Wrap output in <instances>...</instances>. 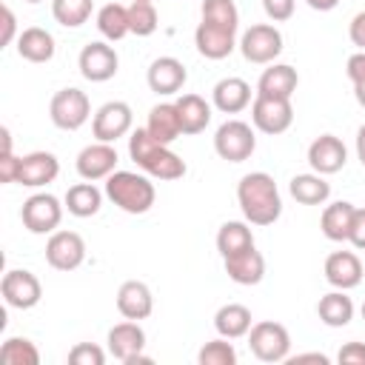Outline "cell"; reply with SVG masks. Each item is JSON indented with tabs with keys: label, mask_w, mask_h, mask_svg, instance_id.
Here are the masks:
<instances>
[{
	"label": "cell",
	"mask_w": 365,
	"mask_h": 365,
	"mask_svg": "<svg viewBox=\"0 0 365 365\" xmlns=\"http://www.w3.org/2000/svg\"><path fill=\"white\" fill-rule=\"evenodd\" d=\"M339 365H365V342H345L336 354Z\"/></svg>",
	"instance_id": "cell-42"
},
{
	"label": "cell",
	"mask_w": 365,
	"mask_h": 365,
	"mask_svg": "<svg viewBox=\"0 0 365 365\" xmlns=\"http://www.w3.org/2000/svg\"><path fill=\"white\" fill-rule=\"evenodd\" d=\"M131 125H134V114H131V106L123 100L103 103L91 120L94 140H100V143H117L120 137H125L131 131Z\"/></svg>",
	"instance_id": "cell-11"
},
{
	"label": "cell",
	"mask_w": 365,
	"mask_h": 365,
	"mask_svg": "<svg viewBox=\"0 0 365 365\" xmlns=\"http://www.w3.org/2000/svg\"><path fill=\"white\" fill-rule=\"evenodd\" d=\"M345 163H348V148H345V143H342L339 137H334V134H319V137L308 145V165H311L317 174H322V177L342 171Z\"/></svg>",
	"instance_id": "cell-16"
},
{
	"label": "cell",
	"mask_w": 365,
	"mask_h": 365,
	"mask_svg": "<svg viewBox=\"0 0 365 365\" xmlns=\"http://www.w3.org/2000/svg\"><path fill=\"white\" fill-rule=\"evenodd\" d=\"M97 31H100L106 40H111V43L123 40L125 34H131V29H128V6L106 3V6L97 11Z\"/></svg>",
	"instance_id": "cell-34"
},
{
	"label": "cell",
	"mask_w": 365,
	"mask_h": 365,
	"mask_svg": "<svg viewBox=\"0 0 365 365\" xmlns=\"http://www.w3.org/2000/svg\"><path fill=\"white\" fill-rule=\"evenodd\" d=\"M86 259V242L77 231H54L46 242V262L54 271H74Z\"/></svg>",
	"instance_id": "cell-14"
},
{
	"label": "cell",
	"mask_w": 365,
	"mask_h": 365,
	"mask_svg": "<svg viewBox=\"0 0 365 365\" xmlns=\"http://www.w3.org/2000/svg\"><path fill=\"white\" fill-rule=\"evenodd\" d=\"M0 362L3 365H40V351L26 336H9L0 345Z\"/></svg>",
	"instance_id": "cell-36"
},
{
	"label": "cell",
	"mask_w": 365,
	"mask_h": 365,
	"mask_svg": "<svg viewBox=\"0 0 365 365\" xmlns=\"http://www.w3.org/2000/svg\"><path fill=\"white\" fill-rule=\"evenodd\" d=\"M117 148L111 145V143H91V145H86L80 154H77V174L83 177V180H88V182H94V180H106L108 174H114L117 171Z\"/></svg>",
	"instance_id": "cell-17"
},
{
	"label": "cell",
	"mask_w": 365,
	"mask_h": 365,
	"mask_svg": "<svg viewBox=\"0 0 365 365\" xmlns=\"http://www.w3.org/2000/svg\"><path fill=\"white\" fill-rule=\"evenodd\" d=\"M0 17H3V34H0V46L6 48V46H11V40H17L20 34H17V17H14V11L3 3L0 6Z\"/></svg>",
	"instance_id": "cell-43"
},
{
	"label": "cell",
	"mask_w": 365,
	"mask_h": 365,
	"mask_svg": "<svg viewBox=\"0 0 365 365\" xmlns=\"http://www.w3.org/2000/svg\"><path fill=\"white\" fill-rule=\"evenodd\" d=\"M322 274H325L331 288L351 291V288H356L362 282L365 268H362V262H359V257L354 251H334V254H328Z\"/></svg>",
	"instance_id": "cell-19"
},
{
	"label": "cell",
	"mask_w": 365,
	"mask_h": 365,
	"mask_svg": "<svg viewBox=\"0 0 365 365\" xmlns=\"http://www.w3.org/2000/svg\"><path fill=\"white\" fill-rule=\"evenodd\" d=\"M26 3H40V0H26Z\"/></svg>",
	"instance_id": "cell-54"
},
{
	"label": "cell",
	"mask_w": 365,
	"mask_h": 365,
	"mask_svg": "<svg viewBox=\"0 0 365 365\" xmlns=\"http://www.w3.org/2000/svg\"><path fill=\"white\" fill-rule=\"evenodd\" d=\"M157 26H160V14H157L154 3H137V0H131V6H128V29H131V34L148 37V34L157 31Z\"/></svg>",
	"instance_id": "cell-37"
},
{
	"label": "cell",
	"mask_w": 365,
	"mask_h": 365,
	"mask_svg": "<svg viewBox=\"0 0 365 365\" xmlns=\"http://www.w3.org/2000/svg\"><path fill=\"white\" fill-rule=\"evenodd\" d=\"M57 174H60V160L51 151H31V154L20 157L17 182L26 188H43V185L54 182Z\"/></svg>",
	"instance_id": "cell-18"
},
{
	"label": "cell",
	"mask_w": 365,
	"mask_h": 365,
	"mask_svg": "<svg viewBox=\"0 0 365 365\" xmlns=\"http://www.w3.org/2000/svg\"><path fill=\"white\" fill-rule=\"evenodd\" d=\"M288 191H291V197H294L299 205H322V202H328V197H331V182H328L322 174L311 171V174H297V177H291Z\"/></svg>",
	"instance_id": "cell-30"
},
{
	"label": "cell",
	"mask_w": 365,
	"mask_h": 365,
	"mask_svg": "<svg viewBox=\"0 0 365 365\" xmlns=\"http://www.w3.org/2000/svg\"><path fill=\"white\" fill-rule=\"evenodd\" d=\"M240 51L254 66H271L282 54V31L271 23H254L240 37Z\"/></svg>",
	"instance_id": "cell-6"
},
{
	"label": "cell",
	"mask_w": 365,
	"mask_h": 365,
	"mask_svg": "<svg viewBox=\"0 0 365 365\" xmlns=\"http://www.w3.org/2000/svg\"><path fill=\"white\" fill-rule=\"evenodd\" d=\"M354 202L348 200H336L331 205H325L322 217H319V228L331 242H348L351 234V220H354Z\"/></svg>",
	"instance_id": "cell-27"
},
{
	"label": "cell",
	"mask_w": 365,
	"mask_h": 365,
	"mask_svg": "<svg viewBox=\"0 0 365 365\" xmlns=\"http://www.w3.org/2000/svg\"><path fill=\"white\" fill-rule=\"evenodd\" d=\"M174 106H177V114H180L182 134H200L211 123V106L200 94H182V97L174 100Z\"/></svg>",
	"instance_id": "cell-29"
},
{
	"label": "cell",
	"mask_w": 365,
	"mask_h": 365,
	"mask_svg": "<svg viewBox=\"0 0 365 365\" xmlns=\"http://www.w3.org/2000/svg\"><path fill=\"white\" fill-rule=\"evenodd\" d=\"M237 31L240 29L200 20V26L194 31V46L205 60H225L237 48Z\"/></svg>",
	"instance_id": "cell-15"
},
{
	"label": "cell",
	"mask_w": 365,
	"mask_h": 365,
	"mask_svg": "<svg viewBox=\"0 0 365 365\" xmlns=\"http://www.w3.org/2000/svg\"><path fill=\"white\" fill-rule=\"evenodd\" d=\"M251 325H254V322H251V311H248L245 305H240V302H228V305L217 308V314H214V328H217V334L225 336V339L248 336Z\"/></svg>",
	"instance_id": "cell-32"
},
{
	"label": "cell",
	"mask_w": 365,
	"mask_h": 365,
	"mask_svg": "<svg viewBox=\"0 0 365 365\" xmlns=\"http://www.w3.org/2000/svg\"><path fill=\"white\" fill-rule=\"evenodd\" d=\"M145 80H148V88L154 91V94H177L182 86H185V80H188V71H185V66L177 60V57H157L151 66H148V74H145Z\"/></svg>",
	"instance_id": "cell-20"
},
{
	"label": "cell",
	"mask_w": 365,
	"mask_h": 365,
	"mask_svg": "<svg viewBox=\"0 0 365 365\" xmlns=\"http://www.w3.org/2000/svg\"><path fill=\"white\" fill-rule=\"evenodd\" d=\"M63 205H66V211L71 214V217H80V220H86V217H94L100 208H103V191L94 185V182H77V185H71L68 191H66V200H63Z\"/></svg>",
	"instance_id": "cell-31"
},
{
	"label": "cell",
	"mask_w": 365,
	"mask_h": 365,
	"mask_svg": "<svg viewBox=\"0 0 365 365\" xmlns=\"http://www.w3.org/2000/svg\"><path fill=\"white\" fill-rule=\"evenodd\" d=\"M345 74H348V80H351L354 86H362V83H365V51H356V54L348 57Z\"/></svg>",
	"instance_id": "cell-45"
},
{
	"label": "cell",
	"mask_w": 365,
	"mask_h": 365,
	"mask_svg": "<svg viewBox=\"0 0 365 365\" xmlns=\"http://www.w3.org/2000/svg\"><path fill=\"white\" fill-rule=\"evenodd\" d=\"M254 148H257V134H254V128H251L248 123H242V120H225V123L217 128V134H214V151H217L222 160H228V163H242V160H248V157L254 154Z\"/></svg>",
	"instance_id": "cell-8"
},
{
	"label": "cell",
	"mask_w": 365,
	"mask_h": 365,
	"mask_svg": "<svg viewBox=\"0 0 365 365\" xmlns=\"http://www.w3.org/2000/svg\"><path fill=\"white\" fill-rule=\"evenodd\" d=\"M106 197L125 214H145V211H151L157 191L145 174L114 171L106 177Z\"/></svg>",
	"instance_id": "cell-3"
},
{
	"label": "cell",
	"mask_w": 365,
	"mask_h": 365,
	"mask_svg": "<svg viewBox=\"0 0 365 365\" xmlns=\"http://www.w3.org/2000/svg\"><path fill=\"white\" fill-rule=\"evenodd\" d=\"M254 245V234L248 228V222H240V220H228L220 225L217 231V251L220 257H231L237 251H245Z\"/></svg>",
	"instance_id": "cell-33"
},
{
	"label": "cell",
	"mask_w": 365,
	"mask_h": 365,
	"mask_svg": "<svg viewBox=\"0 0 365 365\" xmlns=\"http://www.w3.org/2000/svg\"><path fill=\"white\" fill-rule=\"evenodd\" d=\"M317 317H319V322L328 325V328H342V325H348V322L354 319V302H351V297H348L345 291L334 288V291H328L325 297H319V302H317Z\"/></svg>",
	"instance_id": "cell-28"
},
{
	"label": "cell",
	"mask_w": 365,
	"mask_h": 365,
	"mask_svg": "<svg viewBox=\"0 0 365 365\" xmlns=\"http://www.w3.org/2000/svg\"><path fill=\"white\" fill-rule=\"evenodd\" d=\"M143 348H145V331L140 328L137 319L117 322L108 331V354L123 365H151L154 359L145 356Z\"/></svg>",
	"instance_id": "cell-7"
},
{
	"label": "cell",
	"mask_w": 365,
	"mask_h": 365,
	"mask_svg": "<svg viewBox=\"0 0 365 365\" xmlns=\"http://www.w3.org/2000/svg\"><path fill=\"white\" fill-rule=\"evenodd\" d=\"M237 202L248 225H274L282 214V197L271 174L251 171L237 185Z\"/></svg>",
	"instance_id": "cell-1"
},
{
	"label": "cell",
	"mask_w": 365,
	"mask_h": 365,
	"mask_svg": "<svg viewBox=\"0 0 365 365\" xmlns=\"http://www.w3.org/2000/svg\"><path fill=\"white\" fill-rule=\"evenodd\" d=\"M94 11V0H51V17L63 29L83 26Z\"/></svg>",
	"instance_id": "cell-35"
},
{
	"label": "cell",
	"mask_w": 365,
	"mask_h": 365,
	"mask_svg": "<svg viewBox=\"0 0 365 365\" xmlns=\"http://www.w3.org/2000/svg\"><path fill=\"white\" fill-rule=\"evenodd\" d=\"M262 9L274 23H285L294 17V0H262Z\"/></svg>",
	"instance_id": "cell-41"
},
{
	"label": "cell",
	"mask_w": 365,
	"mask_h": 365,
	"mask_svg": "<svg viewBox=\"0 0 365 365\" xmlns=\"http://www.w3.org/2000/svg\"><path fill=\"white\" fill-rule=\"evenodd\" d=\"M248 348L259 362H285L291 356V334L285 325L262 319L248 331Z\"/></svg>",
	"instance_id": "cell-4"
},
{
	"label": "cell",
	"mask_w": 365,
	"mask_h": 365,
	"mask_svg": "<svg viewBox=\"0 0 365 365\" xmlns=\"http://www.w3.org/2000/svg\"><path fill=\"white\" fill-rule=\"evenodd\" d=\"M63 208L60 200L54 194H46V191H37L31 194L23 208H20V220L26 225V231L31 234H54L60 228V220H63Z\"/></svg>",
	"instance_id": "cell-9"
},
{
	"label": "cell",
	"mask_w": 365,
	"mask_h": 365,
	"mask_svg": "<svg viewBox=\"0 0 365 365\" xmlns=\"http://www.w3.org/2000/svg\"><path fill=\"white\" fill-rule=\"evenodd\" d=\"M128 157L154 180H180L185 174V160L174 154L165 143H157L145 128H134L128 137Z\"/></svg>",
	"instance_id": "cell-2"
},
{
	"label": "cell",
	"mask_w": 365,
	"mask_h": 365,
	"mask_svg": "<svg viewBox=\"0 0 365 365\" xmlns=\"http://www.w3.org/2000/svg\"><path fill=\"white\" fill-rule=\"evenodd\" d=\"M348 242L359 251H365V208H354V220H351V234Z\"/></svg>",
	"instance_id": "cell-44"
},
{
	"label": "cell",
	"mask_w": 365,
	"mask_h": 365,
	"mask_svg": "<svg viewBox=\"0 0 365 365\" xmlns=\"http://www.w3.org/2000/svg\"><path fill=\"white\" fill-rule=\"evenodd\" d=\"M356 157L365 165V125H359V131H356Z\"/></svg>",
	"instance_id": "cell-50"
},
{
	"label": "cell",
	"mask_w": 365,
	"mask_h": 365,
	"mask_svg": "<svg viewBox=\"0 0 365 365\" xmlns=\"http://www.w3.org/2000/svg\"><path fill=\"white\" fill-rule=\"evenodd\" d=\"M77 66H80V74L88 83H106V80H111L117 74L120 57H117V51L108 43L94 40V43L83 46V51L77 57Z\"/></svg>",
	"instance_id": "cell-13"
},
{
	"label": "cell",
	"mask_w": 365,
	"mask_h": 365,
	"mask_svg": "<svg viewBox=\"0 0 365 365\" xmlns=\"http://www.w3.org/2000/svg\"><path fill=\"white\" fill-rule=\"evenodd\" d=\"M0 294L6 299L9 308H17V311H29L40 302L43 297V285L40 279L26 271V268H9L3 274V282H0Z\"/></svg>",
	"instance_id": "cell-12"
},
{
	"label": "cell",
	"mask_w": 365,
	"mask_h": 365,
	"mask_svg": "<svg viewBox=\"0 0 365 365\" xmlns=\"http://www.w3.org/2000/svg\"><path fill=\"white\" fill-rule=\"evenodd\" d=\"M297 86H299V74H297L294 66H288V63H271L259 74V80H257V94L291 100V94L297 91Z\"/></svg>",
	"instance_id": "cell-24"
},
{
	"label": "cell",
	"mask_w": 365,
	"mask_h": 365,
	"mask_svg": "<svg viewBox=\"0 0 365 365\" xmlns=\"http://www.w3.org/2000/svg\"><path fill=\"white\" fill-rule=\"evenodd\" d=\"M362 319H365V302H362Z\"/></svg>",
	"instance_id": "cell-53"
},
{
	"label": "cell",
	"mask_w": 365,
	"mask_h": 365,
	"mask_svg": "<svg viewBox=\"0 0 365 365\" xmlns=\"http://www.w3.org/2000/svg\"><path fill=\"white\" fill-rule=\"evenodd\" d=\"M314 11H331V9H336L339 6V0H305Z\"/></svg>",
	"instance_id": "cell-49"
},
{
	"label": "cell",
	"mask_w": 365,
	"mask_h": 365,
	"mask_svg": "<svg viewBox=\"0 0 365 365\" xmlns=\"http://www.w3.org/2000/svg\"><path fill=\"white\" fill-rule=\"evenodd\" d=\"M17 171H20V157H14V151H3L0 154V180L17 182Z\"/></svg>",
	"instance_id": "cell-46"
},
{
	"label": "cell",
	"mask_w": 365,
	"mask_h": 365,
	"mask_svg": "<svg viewBox=\"0 0 365 365\" xmlns=\"http://www.w3.org/2000/svg\"><path fill=\"white\" fill-rule=\"evenodd\" d=\"M211 103L222 114H240L254 103L251 100V86L242 77H222L211 88Z\"/></svg>",
	"instance_id": "cell-23"
},
{
	"label": "cell",
	"mask_w": 365,
	"mask_h": 365,
	"mask_svg": "<svg viewBox=\"0 0 365 365\" xmlns=\"http://www.w3.org/2000/svg\"><path fill=\"white\" fill-rule=\"evenodd\" d=\"M145 131L157 140V143H165L171 145L180 134H182V125H180V114H177V106L174 103H157L151 111H148V123H145Z\"/></svg>",
	"instance_id": "cell-26"
},
{
	"label": "cell",
	"mask_w": 365,
	"mask_h": 365,
	"mask_svg": "<svg viewBox=\"0 0 365 365\" xmlns=\"http://www.w3.org/2000/svg\"><path fill=\"white\" fill-rule=\"evenodd\" d=\"M348 37H351V43H354L359 51H365V11H356V14L351 17V23H348Z\"/></svg>",
	"instance_id": "cell-47"
},
{
	"label": "cell",
	"mask_w": 365,
	"mask_h": 365,
	"mask_svg": "<svg viewBox=\"0 0 365 365\" xmlns=\"http://www.w3.org/2000/svg\"><path fill=\"white\" fill-rule=\"evenodd\" d=\"M137 3H154V0H137Z\"/></svg>",
	"instance_id": "cell-52"
},
{
	"label": "cell",
	"mask_w": 365,
	"mask_h": 365,
	"mask_svg": "<svg viewBox=\"0 0 365 365\" xmlns=\"http://www.w3.org/2000/svg\"><path fill=\"white\" fill-rule=\"evenodd\" d=\"M117 311L125 317V319H148L151 311H154V297H151V288L140 279H125L120 288H117Z\"/></svg>",
	"instance_id": "cell-22"
},
{
	"label": "cell",
	"mask_w": 365,
	"mask_h": 365,
	"mask_svg": "<svg viewBox=\"0 0 365 365\" xmlns=\"http://www.w3.org/2000/svg\"><path fill=\"white\" fill-rule=\"evenodd\" d=\"M197 362L200 365H237V351L225 336H220V339H211L200 348Z\"/></svg>",
	"instance_id": "cell-38"
},
{
	"label": "cell",
	"mask_w": 365,
	"mask_h": 365,
	"mask_svg": "<svg viewBox=\"0 0 365 365\" xmlns=\"http://www.w3.org/2000/svg\"><path fill=\"white\" fill-rule=\"evenodd\" d=\"M354 97H356V103L365 108V83H362V86H354Z\"/></svg>",
	"instance_id": "cell-51"
},
{
	"label": "cell",
	"mask_w": 365,
	"mask_h": 365,
	"mask_svg": "<svg viewBox=\"0 0 365 365\" xmlns=\"http://www.w3.org/2000/svg\"><path fill=\"white\" fill-rule=\"evenodd\" d=\"M285 362H294V365H297V362H319V365H328V356L314 351V354H297V356H288Z\"/></svg>",
	"instance_id": "cell-48"
},
{
	"label": "cell",
	"mask_w": 365,
	"mask_h": 365,
	"mask_svg": "<svg viewBox=\"0 0 365 365\" xmlns=\"http://www.w3.org/2000/svg\"><path fill=\"white\" fill-rule=\"evenodd\" d=\"M54 51H57V46H54L51 31L40 29V26H29L17 37V54L29 63H48L54 57Z\"/></svg>",
	"instance_id": "cell-25"
},
{
	"label": "cell",
	"mask_w": 365,
	"mask_h": 365,
	"mask_svg": "<svg viewBox=\"0 0 365 365\" xmlns=\"http://www.w3.org/2000/svg\"><path fill=\"white\" fill-rule=\"evenodd\" d=\"M202 20L240 29V11L234 0H202Z\"/></svg>",
	"instance_id": "cell-39"
},
{
	"label": "cell",
	"mask_w": 365,
	"mask_h": 365,
	"mask_svg": "<svg viewBox=\"0 0 365 365\" xmlns=\"http://www.w3.org/2000/svg\"><path fill=\"white\" fill-rule=\"evenodd\" d=\"M48 117L60 131H77L91 117V100L86 91H80L74 86L60 88L48 103Z\"/></svg>",
	"instance_id": "cell-5"
},
{
	"label": "cell",
	"mask_w": 365,
	"mask_h": 365,
	"mask_svg": "<svg viewBox=\"0 0 365 365\" xmlns=\"http://www.w3.org/2000/svg\"><path fill=\"white\" fill-rule=\"evenodd\" d=\"M68 362L71 365H103L106 362V351L94 342H77L68 351Z\"/></svg>",
	"instance_id": "cell-40"
},
{
	"label": "cell",
	"mask_w": 365,
	"mask_h": 365,
	"mask_svg": "<svg viewBox=\"0 0 365 365\" xmlns=\"http://www.w3.org/2000/svg\"><path fill=\"white\" fill-rule=\"evenodd\" d=\"M222 262H225L228 279L237 285H259L265 277V257L254 245L245 251H237L231 257H222Z\"/></svg>",
	"instance_id": "cell-21"
},
{
	"label": "cell",
	"mask_w": 365,
	"mask_h": 365,
	"mask_svg": "<svg viewBox=\"0 0 365 365\" xmlns=\"http://www.w3.org/2000/svg\"><path fill=\"white\" fill-rule=\"evenodd\" d=\"M251 123L262 134H282L294 123V106L282 97H265L257 94L251 103Z\"/></svg>",
	"instance_id": "cell-10"
}]
</instances>
